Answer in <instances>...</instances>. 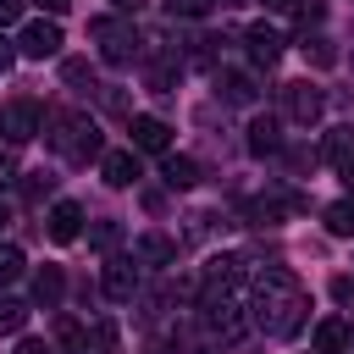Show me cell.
Segmentation results:
<instances>
[{"mask_svg": "<svg viewBox=\"0 0 354 354\" xmlns=\"http://www.w3.org/2000/svg\"><path fill=\"white\" fill-rule=\"evenodd\" d=\"M321 160H332V166H348V160H354V122H337V127L326 133Z\"/></svg>", "mask_w": 354, "mask_h": 354, "instance_id": "d6986e66", "label": "cell"}, {"mask_svg": "<svg viewBox=\"0 0 354 354\" xmlns=\"http://www.w3.org/2000/svg\"><path fill=\"white\" fill-rule=\"evenodd\" d=\"M348 348H354V321H348Z\"/></svg>", "mask_w": 354, "mask_h": 354, "instance_id": "f6af8a7d", "label": "cell"}, {"mask_svg": "<svg viewBox=\"0 0 354 354\" xmlns=\"http://www.w3.org/2000/svg\"><path fill=\"white\" fill-rule=\"evenodd\" d=\"M11 61H17V44H11V39H0V77L11 72Z\"/></svg>", "mask_w": 354, "mask_h": 354, "instance_id": "d590c367", "label": "cell"}, {"mask_svg": "<svg viewBox=\"0 0 354 354\" xmlns=\"http://www.w3.org/2000/svg\"><path fill=\"white\" fill-rule=\"evenodd\" d=\"M177 77H183V61H177V50H166V55H155V61L144 66V83H149L155 94H171V88H177Z\"/></svg>", "mask_w": 354, "mask_h": 354, "instance_id": "e0dca14e", "label": "cell"}, {"mask_svg": "<svg viewBox=\"0 0 354 354\" xmlns=\"http://www.w3.org/2000/svg\"><path fill=\"white\" fill-rule=\"evenodd\" d=\"M6 221H11V210H6V205H0V232H6Z\"/></svg>", "mask_w": 354, "mask_h": 354, "instance_id": "ee69618b", "label": "cell"}, {"mask_svg": "<svg viewBox=\"0 0 354 354\" xmlns=\"http://www.w3.org/2000/svg\"><path fill=\"white\" fill-rule=\"evenodd\" d=\"M61 83H66L72 94H100V77H94V66H88L83 55H66V61H61Z\"/></svg>", "mask_w": 354, "mask_h": 354, "instance_id": "ac0fdd59", "label": "cell"}, {"mask_svg": "<svg viewBox=\"0 0 354 354\" xmlns=\"http://www.w3.org/2000/svg\"><path fill=\"white\" fill-rule=\"evenodd\" d=\"M100 177L111 188H133L138 183V149H105L100 155Z\"/></svg>", "mask_w": 354, "mask_h": 354, "instance_id": "30bf717a", "label": "cell"}, {"mask_svg": "<svg viewBox=\"0 0 354 354\" xmlns=\"http://www.w3.org/2000/svg\"><path fill=\"white\" fill-rule=\"evenodd\" d=\"M249 155H282V122L277 116H254L249 122Z\"/></svg>", "mask_w": 354, "mask_h": 354, "instance_id": "5bb4252c", "label": "cell"}, {"mask_svg": "<svg viewBox=\"0 0 354 354\" xmlns=\"http://www.w3.org/2000/svg\"><path fill=\"white\" fill-rule=\"evenodd\" d=\"M160 183H166L171 194H177V188H194V183H199V160H194V155H171V149H166V155H160Z\"/></svg>", "mask_w": 354, "mask_h": 354, "instance_id": "9a60e30c", "label": "cell"}, {"mask_svg": "<svg viewBox=\"0 0 354 354\" xmlns=\"http://www.w3.org/2000/svg\"><path fill=\"white\" fill-rule=\"evenodd\" d=\"M282 44H288V39H282L271 22H254V28H243V50H249V61H254V66H271V61L282 55Z\"/></svg>", "mask_w": 354, "mask_h": 354, "instance_id": "ba28073f", "label": "cell"}, {"mask_svg": "<svg viewBox=\"0 0 354 354\" xmlns=\"http://www.w3.org/2000/svg\"><path fill=\"white\" fill-rule=\"evenodd\" d=\"M61 299H66V271H61V266H39V271H33V304L55 310Z\"/></svg>", "mask_w": 354, "mask_h": 354, "instance_id": "2e32d148", "label": "cell"}, {"mask_svg": "<svg viewBox=\"0 0 354 354\" xmlns=\"http://www.w3.org/2000/svg\"><path fill=\"white\" fill-rule=\"evenodd\" d=\"M332 293H337V299H354V277H337V282H332Z\"/></svg>", "mask_w": 354, "mask_h": 354, "instance_id": "74e56055", "label": "cell"}, {"mask_svg": "<svg viewBox=\"0 0 354 354\" xmlns=\"http://www.w3.org/2000/svg\"><path fill=\"white\" fill-rule=\"evenodd\" d=\"M277 105H282V116H288L293 127H315L321 111H326V94H321L310 77H299V83H282V88H277Z\"/></svg>", "mask_w": 354, "mask_h": 354, "instance_id": "3957f363", "label": "cell"}, {"mask_svg": "<svg viewBox=\"0 0 354 354\" xmlns=\"http://www.w3.org/2000/svg\"><path fill=\"white\" fill-rule=\"evenodd\" d=\"M304 310H310V299H304V288H299V277L288 266H266L254 277V315L249 321L266 337H293L304 326Z\"/></svg>", "mask_w": 354, "mask_h": 354, "instance_id": "6da1fadb", "label": "cell"}, {"mask_svg": "<svg viewBox=\"0 0 354 354\" xmlns=\"http://www.w3.org/2000/svg\"><path fill=\"white\" fill-rule=\"evenodd\" d=\"M50 188H55V177H44V171H33V177H22V199H28V205H39V199H50Z\"/></svg>", "mask_w": 354, "mask_h": 354, "instance_id": "4316f807", "label": "cell"}, {"mask_svg": "<svg viewBox=\"0 0 354 354\" xmlns=\"http://www.w3.org/2000/svg\"><path fill=\"white\" fill-rule=\"evenodd\" d=\"M17 354H55V348H50L44 337H22V343H17Z\"/></svg>", "mask_w": 354, "mask_h": 354, "instance_id": "836d02e7", "label": "cell"}, {"mask_svg": "<svg viewBox=\"0 0 354 354\" xmlns=\"http://www.w3.org/2000/svg\"><path fill=\"white\" fill-rule=\"evenodd\" d=\"M216 100H221V105H254V100H260V83H254V72L216 66Z\"/></svg>", "mask_w": 354, "mask_h": 354, "instance_id": "8992f818", "label": "cell"}, {"mask_svg": "<svg viewBox=\"0 0 354 354\" xmlns=\"http://www.w3.org/2000/svg\"><path fill=\"white\" fill-rule=\"evenodd\" d=\"M343 348H348V321H337V315L315 321V354H343Z\"/></svg>", "mask_w": 354, "mask_h": 354, "instance_id": "ffe728a7", "label": "cell"}, {"mask_svg": "<svg viewBox=\"0 0 354 354\" xmlns=\"http://www.w3.org/2000/svg\"><path fill=\"white\" fill-rule=\"evenodd\" d=\"M0 133H6L11 144L39 138V133H44V111H39V100H6V105H0Z\"/></svg>", "mask_w": 354, "mask_h": 354, "instance_id": "277c9868", "label": "cell"}, {"mask_svg": "<svg viewBox=\"0 0 354 354\" xmlns=\"http://www.w3.org/2000/svg\"><path fill=\"white\" fill-rule=\"evenodd\" d=\"M6 183H17V155H11V149H0V188H6Z\"/></svg>", "mask_w": 354, "mask_h": 354, "instance_id": "d6a6232c", "label": "cell"}, {"mask_svg": "<svg viewBox=\"0 0 354 354\" xmlns=\"http://www.w3.org/2000/svg\"><path fill=\"white\" fill-rule=\"evenodd\" d=\"M44 221H50V238H55V243H72V238L83 232V205H72V199H55Z\"/></svg>", "mask_w": 354, "mask_h": 354, "instance_id": "4fadbf2b", "label": "cell"}, {"mask_svg": "<svg viewBox=\"0 0 354 354\" xmlns=\"http://www.w3.org/2000/svg\"><path fill=\"white\" fill-rule=\"evenodd\" d=\"M83 122H88V116H77V111H44V138H50V149H61V155H66Z\"/></svg>", "mask_w": 354, "mask_h": 354, "instance_id": "7c38bea8", "label": "cell"}, {"mask_svg": "<svg viewBox=\"0 0 354 354\" xmlns=\"http://www.w3.org/2000/svg\"><path fill=\"white\" fill-rule=\"evenodd\" d=\"M133 260L138 266H177V243L166 238V232H144V238H133Z\"/></svg>", "mask_w": 354, "mask_h": 354, "instance_id": "8fae6325", "label": "cell"}, {"mask_svg": "<svg viewBox=\"0 0 354 354\" xmlns=\"http://www.w3.org/2000/svg\"><path fill=\"white\" fill-rule=\"evenodd\" d=\"M116 11H144V0H111Z\"/></svg>", "mask_w": 354, "mask_h": 354, "instance_id": "60d3db41", "label": "cell"}, {"mask_svg": "<svg viewBox=\"0 0 354 354\" xmlns=\"http://www.w3.org/2000/svg\"><path fill=\"white\" fill-rule=\"evenodd\" d=\"M293 17H299V28L310 33V28H321V17H326V6H321V0H299V6H293Z\"/></svg>", "mask_w": 354, "mask_h": 354, "instance_id": "f1b7e54d", "label": "cell"}, {"mask_svg": "<svg viewBox=\"0 0 354 354\" xmlns=\"http://www.w3.org/2000/svg\"><path fill=\"white\" fill-rule=\"evenodd\" d=\"M83 337H88V332H83L72 315H61V321H55V343H66V348H77V354H83Z\"/></svg>", "mask_w": 354, "mask_h": 354, "instance_id": "83f0119b", "label": "cell"}, {"mask_svg": "<svg viewBox=\"0 0 354 354\" xmlns=\"http://www.w3.org/2000/svg\"><path fill=\"white\" fill-rule=\"evenodd\" d=\"M17 17H22V0H0V28L17 22Z\"/></svg>", "mask_w": 354, "mask_h": 354, "instance_id": "e575fe53", "label": "cell"}, {"mask_svg": "<svg viewBox=\"0 0 354 354\" xmlns=\"http://www.w3.org/2000/svg\"><path fill=\"white\" fill-rule=\"evenodd\" d=\"M216 44H221L216 33H199V39L188 44V61H199V66H216Z\"/></svg>", "mask_w": 354, "mask_h": 354, "instance_id": "484cf974", "label": "cell"}, {"mask_svg": "<svg viewBox=\"0 0 354 354\" xmlns=\"http://www.w3.org/2000/svg\"><path fill=\"white\" fill-rule=\"evenodd\" d=\"M133 293H138V260H122V254H111V260H105V299L127 304Z\"/></svg>", "mask_w": 354, "mask_h": 354, "instance_id": "9c48e42d", "label": "cell"}, {"mask_svg": "<svg viewBox=\"0 0 354 354\" xmlns=\"http://www.w3.org/2000/svg\"><path fill=\"white\" fill-rule=\"evenodd\" d=\"M210 6H216V0H166V11H171V17H188V22H199Z\"/></svg>", "mask_w": 354, "mask_h": 354, "instance_id": "f546056e", "label": "cell"}, {"mask_svg": "<svg viewBox=\"0 0 354 354\" xmlns=\"http://www.w3.org/2000/svg\"><path fill=\"white\" fill-rule=\"evenodd\" d=\"M260 6H266V11H293L299 0H260Z\"/></svg>", "mask_w": 354, "mask_h": 354, "instance_id": "f35d334b", "label": "cell"}, {"mask_svg": "<svg viewBox=\"0 0 354 354\" xmlns=\"http://www.w3.org/2000/svg\"><path fill=\"white\" fill-rule=\"evenodd\" d=\"M304 61H310V66H332V61H337V50H332L326 39H310V44H304Z\"/></svg>", "mask_w": 354, "mask_h": 354, "instance_id": "4dcf8cb0", "label": "cell"}, {"mask_svg": "<svg viewBox=\"0 0 354 354\" xmlns=\"http://www.w3.org/2000/svg\"><path fill=\"white\" fill-rule=\"evenodd\" d=\"M88 243H94V249H105V254H111V249H116V243H122V227H116V221H94V227H88Z\"/></svg>", "mask_w": 354, "mask_h": 354, "instance_id": "cb8c5ba5", "label": "cell"}, {"mask_svg": "<svg viewBox=\"0 0 354 354\" xmlns=\"http://www.w3.org/2000/svg\"><path fill=\"white\" fill-rule=\"evenodd\" d=\"M39 6H44V11H50V17H61V11H66V6H72V0H39Z\"/></svg>", "mask_w": 354, "mask_h": 354, "instance_id": "ab89813d", "label": "cell"}, {"mask_svg": "<svg viewBox=\"0 0 354 354\" xmlns=\"http://www.w3.org/2000/svg\"><path fill=\"white\" fill-rule=\"evenodd\" d=\"M100 155H105V144H100L94 122H83V127H77V138H72V149H66V160H100Z\"/></svg>", "mask_w": 354, "mask_h": 354, "instance_id": "44dd1931", "label": "cell"}, {"mask_svg": "<svg viewBox=\"0 0 354 354\" xmlns=\"http://www.w3.org/2000/svg\"><path fill=\"white\" fill-rule=\"evenodd\" d=\"M326 232H332V238H354V199L326 205Z\"/></svg>", "mask_w": 354, "mask_h": 354, "instance_id": "7402d4cb", "label": "cell"}, {"mask_svg": "<svg viewBox=\"0 0 354 354\" xmlns=\"http://www.w3.org/2000/svg\"><path fill=\"white\" fill-rule=\"evenodd\" d=\"M22 266H28V260H22V249H17V243H0V282H17V277H22Z\"/></svg>", "mask_w": 354, "mask_h": 354, "instance_id": "d4e9b609", "label": "cell"}, {"mask_svg": "<svg viewBox=\"0 0 354 354\" xmlns=\"http://www.w3.org/2000/svg\"><path fill=\"white\" fill-rule=\"evenodd\" d=\"M88 39L100 44V55H105L111 66H127V61L138 55V28H133L127 17H94V22H88Z\"/></svg>", "mask_w": 354, "mask_h": 354, "instance_id": "7a4b0ae2", "label": "cell"}, {"mask_svg": "<svg viewBox=\"0 0 354 354\" xmlns=\"http://www.w3.org/2000/svg\"><path fill=\"white\" fill-rule=\"evenodd\" d=\"M127 133H133V149H144V155H166L171 149V127L160 116H127Z\"/></svg>", "mask_w": 354, "mask_h": 354, "instance_id": "52a82bcc", "label": "cell"}, {"mask_svg": "<svg viewBox=\"0 0 354 354\" xmlns=\"http://www.w3.org/2000/svg\"><path fill=\"white\" fill-rule=\"evenodd\" d=\"M149 354H177V348L171 343H149Z\"/></svg>", "mask_w": 354, "mask_h": 354, "instance_id": "7bdbcfd3", "label": "cell"}, {"mask_svg": "<svg viewBox=\"0 0 354 354\" xmlns=\"http://www.w3.org/2000/svg\"><path fill=\"white\" fill-rule=\"evenodd\" d=\"M221 6H243V0H221Z\"/></svg>", "mask_w": 354, "mask_h": 354, "instance_id": "bcb514c9", "label": "cell"}, {"mask_svg": "<svg viewBox=\"0 0 354 354\" xmlns=\"http://www.w3.org/2000/svg\"><path fill=\"white\" fill-rule=\"evenodd\" d=\"M337 171H343V183H348V188H354V160H348V166H337Z\"/></svg>", "mask_w": 354, "mask_h": 354, "instance_id": "b9f144b4", "label": "cell"}, {"mask_svg": "<svg viewBox=\"0 0 354 354\" xmlns=\"http://www.w3.org/2000/svg\"><path fill=\"white\" fill-rule=\"evenodd\" d=\"M100 100H105V111H127V94H116V88H105Z\"/></svg>", "mask_w": 354, "mask_h": 354, "instance_id": "8d00e7d4", "label": "cell"}, {"mask_svg": "<svg viewBox=\"0 0 354 354\" xmlns=\"http://www.w3.org/2000/svg\"><path fill=\"white\" fill-rule=\"evenodd\" d=\"M315 160H321L315 149H299V144L288 149V166H293V171H315Z\"/></svg>", "mask_w": 354, "mask_h": 354, "instance_id": "1f68e13d", "label": "cell"}, {"mask_svg": "<svg viewBox=\"0 0 354 354\" xmlns=\"http://www.w3.org/2000/svg\"><path fill=\"white\" fill-rule=\"evenodd\" d=\"M17 55H28V61H50V55H61V28L55 22H28L22 28V39H17Z\"/></svg>", "mask_w": 354, "mask_h": 354, "instance_id": "5b68a950", "label": "cell"}, {"mask_svg": "<svg viewBox=\"0 0 354 354\" xmlns=\"http://www.w3.org/2000/svg\"><path fill=\"white\" fill-rule=\"evenodd\" d=\"M205 354H216V348H205Z\"/></svg>", "mask_w": 354, "mask_h": 354, "instance_id": "7dc6e473", "label": "cell"}, {"mask_svg": "<svg viewBox=\"0 0 354 354\" xmlns=\"http://www.w3.org/2000/svg\"><path fill=\"white\" fill-rule=\"evenodd\" d=\"M22 321H28V304H22V299H11V293H0V337L22 332Z\"/></svg>", "mask_w": 354, "mask_h": 354, "instance_id": "603a6c76", "label": "cell"}]
</instances>
